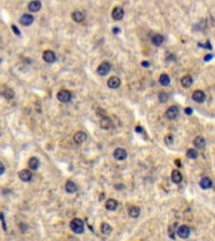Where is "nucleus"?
<instances>
[{"label":"nucleus","mask_w":215,"mask_h":241,"mask_svg":"<svg viewBox=\"0 0 215 241\" xmlns=\"http://www.w3.org/2000/svg\"><path fill=\"white\" fill-rule=\"evenodd\" d=\"M128 215H130L131 217H133V219L139 217V216H140V209H139L137 206H132V207H130V210H128Z\"/></svg>","instance_id":"obj_28"},{"label":"nucleus","mask_w":215,"mask_h":241,"mask_svg":"<svg viewBox=\"0 0 215 241\" xmlns=\"http://www.w3.org/2000/svg\"><path fill=\"white\" fill-rule=\"evenodd\" d=\"M107 86L109 88H112V89H116V88H118L119 86H121V80H119L118 77H111L108 79V82H107Z\"/></svg>","instance_id":"obj_12"},{"label":"nucleus","mask_w":215,"mask_h":241,"mask_svg":"<svg viewBox=\"0 0 215 241\" xmlns=\"http://www.w3.org/2000/svg\"><path fill=\"white\" fill-rule=\"evenodd\" d=\"M205 143H206V141H205V138L201 137V136L196 137V138L194 139V146H195L196 148H204V147H205Z\"/></svg>","instance_id":"obj_20"},{"label":"nucleus","mask_w":215,"mask_h":241,"mask_svg":"<svg viewBox=\"0 0 215 241\" xmlns=\"http://www.w3.org/2000/svg\"><path fill=\"white\" fill-rule=\"evenodd\" d=\"M2 96H3L5 99H13V98H14V96H15V93H14V90H13V89L6 88V89H4L3 92H2Z\"/></svg>","instance_id":"obj_25"},{"label":"nucleus","mask_w":215,"mask_h":241,"mask_svg":"<svg viewBox=\"0 0 215 241\" xmlns=\"http://www.w3.org/2000/svg\"><path fill=\"white\" fill-rule=\"evenodd\" d=\"M200 186H201V188H204V190L210 188V187L213 186V181H211L209 177H204V178H201V181H200Z\"/></svg>","instance_id":"obj_23"},{"label":"nucleus","mask_w":215,"mask_h":241,"mask_svg":"<svg viewBox=\"0 0 215 241\" xmlns=\"http://www.w3.org/2000/svg\"><path fill=\"white\" fill-rule=\"evenodd\" d=\"M99 126L103 129H108V128L112 127V121H111V118H108L107 116L106 117H102L101 121H99Z\"/></svg>","instance_id":"obj_14"},{"label":"nucleus","mask_w":215,"mask_h":241,"mask_svg":"<svg viewBox=\"0 0 215 241\" xmlns=\"http://www.w3.org/2000/svg\"><path fill=\"white\" fill-rule=\"evenodd\" d=\"M73 139H74V142H76L77 145H81V143L84 142L86 139H87V135H86V132H83V131H78V132H77V133L74 135Z\"/></svg>","instance_id":"obj_7"},{"label":"nucleus","mask_w":215,"mask_h":241,"mask_svg":"<svg viewBox=\"0 0 215 241\" xmlns=\"http://www.w3.org/2000/svg\"><path fill=\"white\" fill-rule=\"evenodd\" d=\"M19 178L24 182H29L32 180V172L29 170H22L19 172Z\"/></svg>","instance_id":"obj_16"},{"label":"nucleus","mask_w":215,"mask_h":241,"mask_svg":"<svg viewBox=\"0 0 215 241\" xmlns=\"http://www.w3.org/2000/svg\"><path fill=\"white\" fill-rule=\"evenodd\" d=\"M193 99L197 103H203L205 101V93L203 90H195L193 93Z\"/></svg>","instance_id":"obj_13"},{"label":"nucleus","mask_w":215,"mask_h":241,"mask_svg":"<svg viewBox=\"0 0 215 241\" xmlns=\"http://www.w3.org/2000/svg\"><path fill=\"white\" fill-rule=\"evenodd\" d=\"M0 219L3 221V226H4V230H6V226H5V221H4V213H0Z\"/></svg>","instance_id":"obj_34"},{"label":"nucleus","mask_w":215,"mask_h":241,"mask_svg":"<svg viewBox=\"0 0 215 241\" xmlns=\"http://www.w3.org/2000/svg\"><path fill=\"white\" fill-rule=\"evenodd\" d=\"M28 164H29L30 170H38V167H39V160L37 158V157H32V158L29 160V162H28Z\"/></svg>","instance_id":"obj_27"},{"label":"nucleus","mask_w":215,"mask_h":241,"mask_svg":"<svg viewBox=\"0 0 215 241\" xmlns=\"http://www.w3.org/2000/svg\"><path fill=\"white\" fill-rule=\"evenodd\" d=\"M40 8H42V3L39 2V0H33V2H30V3L28 4V9H29L30 11H33V13L39 11Z\"/></svg>","instance_id":"obj_9"},{"label":"nucleus","mask_w":215,"mask_h":241,"mask_svg":"<svg viewBox=\"0 0 215 241\" xmlns=\"http://www.w3.org/2000/svg\"><path fill=\"white\" fill-rule=\"evenodd\" d=\"M33 21H34V18H33V15H30V14H24V15H22V18H20V23L25 27H29Z\"/></svg>","instance_id":"obj_15"},{"label":"nucleus","mask_w":215,"mask_h":241,"mask_svg":"<svg viewBox=\"0 0 215 241\" xmlns=\"http://www.w3.org/2000/svg\"><path fill=\"white\" fill-rule=\"evenodd\" d=\"M136 132H137V133H141V132H142V128H141V127H136Z\"/></svg>","instance_id":"obj_38"},{"label":"nucleus","mask_w":215,"mask_h":241,"mask_svg":"<svg viewBox=\"0 0 215 241\" xmlns=\"http://www.w3.org/2000/svg\"><path fill=\"white\" fill-rule=\"evenodd\" d=\"M142 65H143V67H149L150 63L149 62H142Z\"/></svg>","instance_id":"obj_39"},{"label":"nucleus","mask_w":215,"mask_h":241,"mask_svg":"<svg viewBox=\"0 0 215 241\" xmlns=\"http://www.w3.org/2000/svg\"><path fill=\"white\" fill-rule=\"evenodd\" d=\"M43 59H44L47 63H53L55 62V54L53 50H45L43 53Z\"/></svg>","instance_id":"obj_11"},{"label":"nucleus","mask_w":215,"mask_h":241,"mask_svg":"<svg viewBox=\"0 0 215 241\" xmlns=\"http://www.w3.org/2000/svg\"><path fill=\"white\" fill-rule=\"evenodd\" d=\"M159 82H160V84H161V86L166 87V86H169V84H170V77L167 76L166 73H164V74H161V76H160Z\"/></svg>","instance_id":"obj_24"},{"label":"nucleus","mask_w":215,"mask_h":241,"mask_svg":"<svg viewBox=\"0 0 215 241\" xmlns=\"http://www.w3.org/2000/svg\"><path fill=\"white\" fill-rule=\"evenodd\" d=\"M177 235L181 239H187L189 235H190V227L186 225H181L177 229Z\"/></svg>","instance_id":"obj_6"},{"label":"nucleus","mask_w":215,"mask_h":241,"mask_svg":"<svg viewBox=\"0 0 215 241\" xmlns=\"http://www.w3.org/2000/svg\"><path fill=\"white\" fill-rule=\"evenodd\" d=\"M118 206V202L115 200V198H109V200L106 201V209L109 211H115Z\"/></svg>","instance_id":"obj_18"},{"label":"nucleus","mask_w":215,"mask_h":241,"mask_svg":"<svg viewBox=\"0 0 215 241\" xmlns=\"http://www.w3.org/2000/svg\"><path fill=\"white\" fill-rule=\"evenodd\" d=\"M171 180H173L174 184H180V182L183 181V176H181V173H180V171H177V170L173 171V173H171Z\"/></svg>","instance_id":"obj_19"},{"label":"nucleus","mask_w":215,"mask_h":241,"mask_svg":"<svg viewBox=\"0 0 215 241\" xmlns=\"http://www.w3.org/2000/svg\"><path fill=\"white\" fill-rule=\"evenodd\" d=\"M57 98H58V101H61L62 103H68V102L71 101L72 94H71V92H69V90H67V89H62V90H59V92H58V94H57Z\"/></svg>","instance_id":"obj_2"},{"label":"nucleus","mask_w":215,"mask_h":241,"mask_svg":"<svg viewBox=\"0 0 215 241\" xmlns=\"http://www.w3.org/2000/svg\"><path fill=\"white\" fill-rule=\"evenodd\" d=\"M101 232L103 235H109L111 232H112V227H111V225H108V223L103 222L101 225Z\"/></svg>","instance_id":"obj_26"},{"label":"nucleus","mask_w":215,"mask_h":241,"mask_svg":"<svg viewBox=\"0 0 215 241\" xmlns=\"http://www.w3.org/2000/svg\"><path fill=\"white\" fill-rule=\"evenodd\" d=\"M186 156L189 157V158H196V157H197V151H195V149L190 148V149H187Z\"/></svg>","instance_id":"obj_29"},{"label":"nucleus","mask_w":215,"mask_h":241,"mask_svg":"<svg viewBox=\"0 0 215 241\" xmlns=\"http://www.w3.org/2000/svg\"><path fill=\"white\" fill-rule=\"evenodd\" d=\"M72 19H73L76 23H82V21H84V19H86V14H84L83 11H81V10H74V11L72 13Z\"/></svg>","instance_id":"obj_8"},{"label":"nucleus","mask_w":215,"mask_h":241,"mask_svg":"<svg viewBox=\"0 0 215 241\" xmlns=\"http://www.w3.org/2000/svg\"><path fill=\"white\" fill-rule=\"evenodd\" d=\"M113 157H115L116 160H118V161L126 160V157H127L126 149H125V148H116L115 152H113Z\"/></svg>","instance_id":"obj_5"},{"label":"nucleus","mask_w":215,"mask_h":241,"mask_svg":"<svg viewBox=\"0 0 215 241\" xmlns=\"http://www.w3.org/2000/svg\"><path fill=\"white\" fill-rule=\"evenodd\" d=\"M185 113L191 114V113H193V108H186V109H185Z\"/></svg>","instance_id":"obj_36"},{"label":"nucleus","mask_w":215,"mask_h":241,"mask_svg":"<svg viewBox=\"0 0 215 241\" xmlns=\"http://www.w3.org/2000/svg\"><path fill=\"white\" fill-rule=\"evenodd\" d=\"M164 37L162 35H160V34H156V35H153L152 38H151V41H152V44L153 45H156V47H160L162 43H164Z\"/></svg>","instance_id":"obj_21"},{"label":"nucleus","mask_w":215,"mask_h":241,"mask_svg":"<svg viewBox=\"0 0 215 241\" xmlns=\"http://www.w3.org/2000/svg\"><path fill=\"white\" fill-rule=\"evenodd\" d=\"M165 141H166V142H167V143L170 145L171 142H173V137H171V136H167V137L165 138Z\"/></svg>","instance_id":"obj_35"},{"label":"nucleus","mask_w":215,"mask_h":241,"mask_svg":"<svg viewBox=\"0 0 215 241\" xmlns=\"http://www.w3.org/2000/svg\"><path fill=\"white\" fill-rule=\"evenodd\" d=\"M177 116H179V108L176 106H171V107L167 108L166 117L169 119H175V118H177Z\"/></svg>","instance_id":"obj_4"},{"label":"nucleus","mask_w":215,"mask_h":241,"mask_svg":"<svg viewBox=\"0 0 215 241\" xmlns=\"http://www.w3.org/2000/svg\"><path fill=\"white\" fill-rule=\"evenodd\" d=\"M71 230L74 234H82L84 231V221L81 219H73L71 221Z\"/></svg>","instance_id":"obj_1"},{"label":"nucleus","mask_w":215,"mask_h":241,"mask_svg":"<svg viewBox=\"0 0 215 241\" xmlns=\"http://www.w3.org/2000/svg\"><path fill=\"white\" fill-rule=\"evenodd\" d=\"M5 172V166H4V163L3 162H0V176Z\"/></svg>","instance_id":"obj_31"},{"label":"nucleus","mask_w":215,"mask_h":241,"mask_svg":"<svg viewBox=\"0 0 215 241\" xmlns=\"http://www.w3.org/2000/svg\"><path fill=\"white\" fill-rule=\"evenodd\" d=\"M118 31H119V29H118V28H113V33H115V34H117Z\"/></svg>","instance_id":"obj_40"},{"label":"nucleus","mask_w":215,"mask_h":241,"mask_svg":"<svg viewBox=\"0 0 215 241\" xmlns=\"http://www.w3.org/2000/svg\"><path fill=\"white\" fill-rule=\"evenodd\" d=\"M159 99H160L161 103H165V102L167 101V94H166L165 92H161V93L159 94Z\"/></svg>","instance_id":"obj_30"},{"label":"nucleus","mask_w":215,"mask_h":241,"mask_svg":"<svg viewBox=\"0 0 215 241\" xmlns=\"http://www.w3.org/2000/svg\"><path fill=\"white\" fill-rule=\"evenodd\" d=\"M211 58H213V55H211V54H208V55H205L204 59H205V60H209V59H211Z\"/></svg>","instance_id":"obj_37"},{"label":"nucleus","mask_w":215,"mask_h":241,"mask_svg":"<svg viewBox=\"0 0 215 241\" xmlns=\"http://www.w3.org/2000/svg\"><path fill=\"white\" fill-rule=\"evenodd\" d=\"M12 29L14 30V33H15L16 35H20V31L18 30V28H16V25H12Z\"/></svg>","instance_id":"obj_32"},{"label":"nucleus","mask_w":215,"mask_h":241,"mask_svg":"<svg viewBox=\"0 0 215 241\" xmlns=\"http://www.w3.org/2000/svg\"><path fill=\"white\" fill-rule=\"evenodd\" d=\"M123 15H125V11H123L122 8H118L117 6V8H115V9L112 10V18L115 20H122Z\"/></svg>","instance_id":"obj_10"},{"label":"nucleus","mask_w":215,"mask_h":241,"mask_svg":"<svg viewBox=\"0 0 215 241\" xmlns=\"http://www.w3.org/2000/svg\"><path fill=\"white\" fill-rule=\"evenodd\" d=\"M97 114H98V116H102V117H106V113H105V111H103V109H98ZM102 117H101V118H102Z\"/></svg>","instance_id":"obj_33"},{"label":"nucleus","mask_w":215,"mask_h":241,"mask_svg":"<svg viewBox=\"0 0 215 241\" xmlns=\"http://www.w3.org/2000/svg\"><path fill=\"white\" fill-rule=\"evenodd\" d=\"M111 70V64L108 62H103L98 65L97 68V73L99 74V76H106V74H108Z\"/></svg>","instance_id":"obj_3"},{"label":"nucleus","mask_w":215,"mask_h":241,"mask_svg":"<svg viewBox=\"0 0 215 241\" xmlns=\"http://www.w3.org/2000/svg\"><path fill=\"white\" fill-rule=\"evenodd\" d=\"M181 84H183L184 88L191 87L193 86V78H191V76H184L181 78Z\"/></svg>","instance_id":"obj_22"},{"label":"nucleus","mask_w":215,"mask_h":241,"mask_svg":"<svg viewBox=\"0 0 215 241\" xmlns=\"http://www.w3.org/2000/svg\"><path fill=\"white\" fill-rule=\"evenodd\" d=\"M66 191L68 194H74L76 191H77V185H76V182L74 181H67V184H66Z\"/></svg>","instance_id":"obj_17"}]
</instances>
